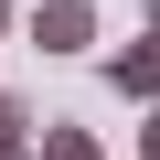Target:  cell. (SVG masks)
<instances>
[{
  "mask_svg": "<svg viewBox=\"0 0 160 160\" xmlns=\"http://www.w3.org/2000/svg\"><path fill=\"white\" fill-rule=\"evenodd\" d=\"M107 86H118V96H139V107H160V22H149L139 43H118V53H107Z\"/></svg>",
  "mask_w": 160,
  "mask_h": 160,
  "instance_id": "cell-1",
  "label": "cell"
},
{
  "mask_svg": "<svg viewBox=\"0 0 160 160\" xmlns=\"http://www.w3.org/2000/svg\"><path fill=\"white\" fill-rule=\"evenodd\" d=\"M32 43L43 53H86L96 43V0H43V11H32Z\"/></svg>",
  "mask_w": 160,
  "mask_h": 160,
  "instance_id": "cell-2",
  "label": "cell"
},
{
  "mask_svg": "<svg viewBox=\"0 0 160 160\" xmlns=\"http://www.w3.org/2000/svg\"><path fill=\"white\" fill-rule=\"evenodd\" d=\"M32 160H96V139L75 128V118H43L32 128Z\"/></svg>",
  "mask_w": 160,
  "mask_h": 160,
  "instance_id": "cell-3",
  "label": "cell"
},
{
  "mask_svg": "<svg viewBox=\"0 0 160 160\" xmlns=\"http://www.w3.org/2000/svg\"><path fill=\"white\" fill-rule=\"evenodd\" d=\"M11 139H32V118H22V96H0V149Z\"/></svg>",
  "mask_w": 160,
  "mask_h": 160,
  "instance_id": "cell-4",
  "label": "cell"
},
{
  "mask_svg": "<svg viewBox=\"0 0 160 160\" xmlns=\"http://www.w3.org/2000/svg\"><path fill=\"white\" fill-rule=\"evenodd\" d=\"M139 160H160V107H139Z\"/></svg>",
  "mask_w": 160,
  "mask_h": 160,
  "instance_id": "cell-5",
  "label": "cell"
},
{
  "mask_svg": "<svg viewBox=\"0 0 160 160\" xmlns=\"http://www.w3.org/2000/svg\"><path fill=\"white\" fill-rule=\"evenodd\" d=\"M0 160H32V139H11V149H0Z\"/></svg>",
  "mask_w": 160,
  "mask_h": 160,
  "instance_id": "cell-6",
  "label": "cell"
},
{
  "mask_svg": "<svg viewBox=\"0 0 160 160\" xmlns=\"http://www.w3.org/2000/svg\"><path fill=\"white\" fill-rule=\"evenodd\" d=\"M0 32H11V0H0Z\"/></svg>",
  "mask_w": 160,
  "mask_h": 160,
  "instance_id": "cell-7",
  "label": "cell"
}]
</instances>
